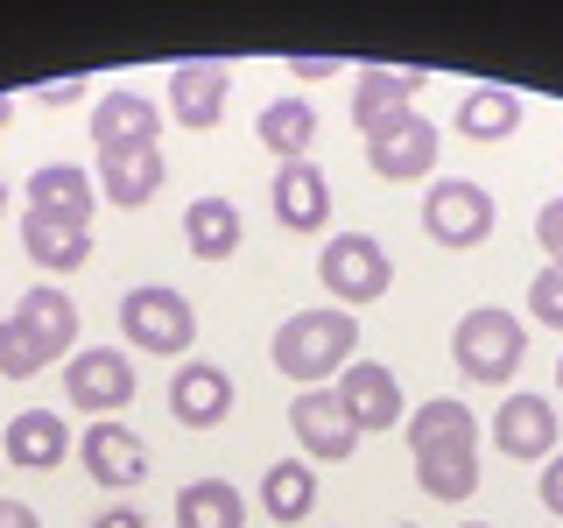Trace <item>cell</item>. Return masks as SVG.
I'll return each mask as SVG.
<instances>
[{
	"label": "cell",
	"instance_id": "13",
	"mask_svg": "<svg viewBox=\"0 0 563 528\" xmlns=\"http://www.w3.org/2000/svg\"><path fill=\"white\" fill-rule=\"evenodd\" d=\"M366 163H374L380 184H416V176H430L437 169V120L409 113L401 128L374 134V141H366Z\"/></svg>",
	"mask_w": 563,
	"mask_h": 528
},
{
	"label": "cell",
	"instance_id": "15",
	"mask_svg": "<svg viewBox=\"0 0 563 528\" xmlns=\"http://www.w3.org/2000/svg\"><path fill=\"white\" fill-rule=\"evenodd\" d=\"M493 437H500V451L507 458H542L550 465L556 458V409H550V395H507L500 402V416H493Z\"/></svg>",
	"mask_w": 563,
	"mask_h": 528
},
{
	"label": "cell",
	"instance_id": "26",
	"mask_svg": "<svg viewBox=\"0 0 563 528\" xmlns=\"http://www.w3.org/2000/svg\"><path fill=\"white\" fill-rule=\"evenodd\" d=\"M184 240H190V254L198 261H225L240 246V211L233 198H198L184 211Z\"/></svg>",
	"mask_w": 563,
	"mask_h": 528
},
{
	"label": "cell",
	"instance_id": "25",
	"mask_svg": "<svg viewBox=\"0 0 563 528\" xmlns=\"http://www.w3.org/2000/svg\"><path fill=\"white\" fill-rule=\"evenodd\" d=\"M254 134L268 141L282 163H303V155H310V134H317L310 99H268V106H261V120H254Z\"/></svg>",
	"mask_w": 563,
	"mask_h": 528
},
{
	"label": "cell",
	"instance_id": "24",
	"mask_svg": "<svg viewBox=\"0 0 563 528\" xmlns=\"http://www.w3.org/2000/svg\"><path fill=\"white\" fill-rule=\"evenodd\" d=\"M176 528H246V501L233 480H190L176 493Z\"/></svg>",
	"mask_w": 563,
	"mask_h": 528
},
{
	"label": "cell",
	"instance_id": "4",
	"mask_svg": "<svg viewBox=\"0 0 563 528\" xmlns=\"http://www.w3.org/2000/svg\"><path fill=\"white\" fill-rule=\"evenodd\" d=\"M120 331H128V345L169 360V352H190V339H198V310L169 282H141V289L120 296Z\"/></svg>",
	"mask_w": 563,
	"mask_h": 528
},
{
	"label": "cell",
	"instance_id": "31",
	"mask_svg": "<svg viewBox=\"0 0 563 528\" xmlns=\"http://www.w3.org/2000/svg\"><path fill=\"white\" fill-rule=\"evenodd\" d=\"M536 493H542V507H550V515L563 521V451L550 458V465H542V486H536Z\"/></svg>",
	"mask_w": 563,
	"mask_h": 528
},
{
	"label": "cell",
	"instance_id": "39",
	"mask_svg": "<svg viewBox=\"0 0 563 528\" xmlns=\"http://www.w3.org/2000/svg\"><path fill=\"white\" fill-rule=\"evenodd\" d=\"M556 381H563V360H556Z\"/></svg>",
	"mask_w": 563,
	"mask_h": 528
},
{
	"label": "cell",
	"instance_id": "38",
	"mask_svg": "<svg viewBox=\"0 0 563 528\" xmlns=\"http://www.w3.org/2000/svg\"><path fill=\"white\" fill-rule=\"evenodd\" d=\"M465 528H486V521H465Z\"/></svg>",
	"mask_w": 563,
	"mask_h": 528
},
{
	"label": "cell",
	"instance_id": "28",
	"mask_svg": "<svg viewBox=\"0 0 563 528\" xmlns=\"http://www.w3.org/2000/svg\"><path fill=\"white\" fill-rule=\"evenodd\" d=\"M43 366H49L43 345H35L14 317H0V381H29V374H43Z\"/></svg>",
	"mask_w": 563,
	"mask_h": 528
},
{
	"label": "cell",
	"instance_id": "27",
	"mask_svg": "<svg viewBox=\"0 0 563 528\" xmlns=\"http://www.w3.org/2000/svg\"><path fill=\"white\" fill-rule=\"evenodd\" d=\"M261 507H268L282 528L310 515V507H317V480H310L303 458H289V465H268V480H261Z\"/></svg>",
	"mask_w": 563,
	"mask_h": 528
},
{
	"label": "cell",
	"instance_id": "8",
	"mask_svg": "<svg viewBox=\"0 0 563 528\" xmlns=\"http://www.w3.org/2000/svg\"><path fill=\"white\" fill-rule=\"evenodd\" d=\"M78 458H85V472H92V486H106V493H128V486L148 480V444H141L120 416L92 422V430L78 437Z\"/></svg>",
	"mask_w": 563,
	"mask_h": 528
},
{
	"label": "cell",
	"instance_id": "7",
	"mask_svg": "<svg viewBox=\"0 0 563 528\" xmlns=\"http://www.w3.org/2000/svg\"><path fill=\"white\" fill-rule=\"evenodd\" d=\"M64 387H70V402H78L92 422L106 416H120L134 402V360L128 352H113V345H92V352H70V366H64Z\"/></svg>",
	"mask_w": 563,
	"mask_h": 528
},
{
	"label": "cell",
	"instance_id": "12",
	"mask_svg": "<svg viewBox=\"0 0 563 528\" xmlns=\"http://www.w3.org/2000/svg\"><path fill=\"white\" fill-rule=\"evenodd\" d=\"M331 395H339L352 430H395V416H401V381L387 374L380 360H352Z\"/></svg>",
	"mask_w": 563,
	"mask_h": 528
},
{
	"label": "cell",
	"instance_id": "37",
	"mask_svg": "<svg viewBox=\"0 0 563 528\" xmlns=\"http://www.w3.org/2000/svg\"><path fill=\"white\" fill-rule=\"evenodd\" d=\"M0 211H8V184H0Z\"/></svg>",
	"mask_w": 563,
	"mask_h": 528
},
{
	"label": "cell",
	"instance_id": "40",
	"mask_svg": "<svg viewBox=\"0 0 563 528\" xmlns=\"http://www.w3.org/2000/svg\"><path fill=\"white\" fill-rule=\"evenodd\" d=\"M401 528H416V521H401Z\"/></svg>",
	"mask_w": 563,
	"mask_h": 528
},
{
	"label": "cell",
	"instance_id": "21",
	"mask_svg": "<svg viewBox=\"0 0 563 528\" xmlns=\"http://www.w3.org/2000/svg\"><path fill=\"white\" fill-rule=\"evenodd\" d=\"M163 176H169V155H155V148H120V155H99V190L113 198L120 211H141L163 190Z\"/></svg>",
	"mask_w": 563,
	"mask_h": 528
},
{
	"label": "cell",
	"instance_id": "14",
	"mask_svg": "<svg viewBox=\"0 0 563 528\" xmlns=\"http://www.w3.org/2000/svg\"><path fill=\"white\" fill-rule=\"evenodd\" d=\"M169 416L184 422V430H211V422L233 416V374L211 360H190L184 374L169 381Z\"/></svg>",
	"mask_w": 563,
	"mask_h": 528
},
{
	"label": "cell",
	"instance_id": "3",
	"mask_svg": "<svg viewBox=\"0 0 563 528\" xmlns=\"http://www.w3.org/2000/svg\"><path fill=\"white\" fill-rule=\"evenodd\" d=\"M451 360H457V374H465V381L507 387V381L521 374V360H528V324H521L515 310H500V304H479V310L457 317Z\"/></svg>",
	"mask_w": 563,
	"mask_h": 528
},
{
	"label": "cell",
	"instance_id": "22",
	"mask_svg": "<svg viewBox=\"0 0 563 528\" xmlns=\"http://www.w3.org/2000/svg\"><path fill=\"white\" fill-rule=\"evenodd\" d=\"M22 246H29L35 268L70 275L92 261V226H64V219H43V211H22Z\"/></svg>",
	"mask_w": 563,
	"mask_h": 528
},
{
	"label": "cell",
	"instance_id": "9",
	"mask_svg": "<svg viewBox=\"0 0 563 528\" xmlns=\"http://www.w3.org/2000/svg\"><path fill=\"white\" fill-rule=\"evenodd\" d=\"M422 92V70H387V64H366L360 78H352V128H360L366 141L387 134V128H401V120L416 113V99Z\"/></svg>",
	"mask_w": 563,
	"mask_h": 528
},
{
	"label": "cell",
	"instance_id": "20",
	"mask_svg": "<svg viewBox=\"0 0 563 528\" xmlns=\"http://www.w3.org/2000/svg\"><path fill=\"white\" fill-rule=\"evenodd\" d=\"M29 211L64 219V226H92V176L78 163H43L29 176Z\"/></svg>",
	"mask_w": 563,
	"mask_h": 528
},
{
	"label": "cell",
	"instance_id": "34",
	"mask_svg": "<svg viewBox=\"0 0 563 528\" xmlns=\"http://www.w3.org/2000/svg\"><path fill=\"white\" fill-rule=\"evenodd\" d=\"M289 70H296V78H331L339 64H331V57H289Z\"/></svg>",
	"mask_w": 563,
	"mask_h": 528
},
{
	"label": "cell",
	"instance_id": "36",
	"mask_svg": "<svg viewBox=\"0 0 563 528\" xmlns=\"http://www.w3.org/2000/svg\"><path fill=\"white\" fill-rule=\"evenodd\" d=\"M8 120H14V99H8V92H0V134H8Z\"/></svg>",
	"mask_w": 563,
	"mask_h": 528
},
{
	"label": "cell",
	"instance_id": "2",
	"mask_svg": "<svg viewBox=\"0 0 563 528\" xmlns=\"http://www.w3.org/2000/svg\"><path fill=\"white\" fill-rule=\"evenodd\" d=\"M275 374L282 381H331L352 366V352H360V317L324 304V310H296L289 324L275 331Z\"/></svg>",
	"mask_w": 563,
	"mask_h": 528
},
{
	"label": "cell",
	"instance_id": "10",
	"mask_svg": "<svg viewBox=\"0 0 563 528\" xmlns=\"http://www.w3.org/2000/svg\"><path fill=\"white\" fill-rule=\"evenodd\" d=\"M225 99H233V64H211V57L176 64V78H169V120L176 128H190V134L219 128Z\"/></svg>",
	"mask_w": 563,
	"mask_h": 528
},
{
	"label": "cell",
	"instance_id": "17",
	"mask_svg": "<svg viewBox=\"0 0 563 528\" xmlns=\"http://www.w3.org/2000/svg\"><path fill=\"white\" fill-rule=\"evenodd\" d=\"M0 451H8V465H22V472H49V465H64V451H70V422L57 409H22V416H8V430H0Z\"/></svg>",
	"mask_w": 563,
	"mask_h": 528
},
{
	"label": "cell",
	"instance_id": "16",
	"mask_svg": "<svg viewBox=\"0 0 563 528\" xmlns=\"http://www.w3.org/2000/svg\"><path fill=\"white\" fill-rule=\"evenodd\" d=\"M155 134H163V106L141 99V92H106V99L92 106V141H99V155L155 148Z\"/></svg>",
	"mask_w": 563,
	"mask_h": 528
},
{
	"label": "cell",
	"instance_id": "1",
	"mask_svg": "<svg viewBox=\"0 0 563 528\" xmlns=\"http://www.w3.org/2000/svg\"><path fill=\"white\" fill-rule=\"evenodd\" d=\"M409 458L430 501H472L479 493V416L451 395L422 402L409 416Z\"/></svg>",
	"mask_w": 563,
	"mask_h": 528
},
{
	"label": "cell",
	"instance_id": "29",
	"mask_svg": "<svg viewBox=\"0 0 563 528\" xmlns=\"http://www.w3.org/2000/svg\"><path fill=\"white\" fill-rule=\"evenodd\" d=\"M528 317L550 324V331H563V268H556V261L536 268V282H528Z\"/></svg>",
	"mask_w": 563,
	"mask_h": 528
},
{
	"label": "cell",
	"instance_id": "32",
	"mask_svg": "<svg viewBox=\"0 0 563 528\" xmlns=\"http://www.w3.org/2000/svg\"><path fill=\"white\" fill-rule=\"evenodd\" d=\"M0 528H43V521H35L29 501H8V493H0Z\"/></svg>",
	"mask_w": 563,
	"mask_h": 528
},
{
	"label": "cell",
	"instance_id": "18",
	"mask_svg": "<svg viewBox=\"0 0 563 528\" xmlns=\"http://www.w3.org/2000/svg\"><path fill=\"white\" fill-rule=\"evenodd\" d=\"M14 324H22L29 339L43 345V360H64V352H78V304H70L57 282H35L22 304H14Z\"/></svg>",
	"mask_w": 563,
	"mask_h": 528
},
{
	"label": "cell",
	"instance_id": "35",
	"mask_svg": "<svg viewBox=\"0 0 563 528\" xmlns=\"http://www.w3.org/2000/svg\"><path fill=\"white\" fill-rule=\"evenodd\" d=\"M92 528H141V515H134V507H106Z\"/></svg>",
	"mask_w": 563,
	"mask_h": 528
},
{
	"label": "cell",
	"instance_id": "6",
	"mask_svg": "<svg viewBox=\"0 0 563 528\" xmlns=\"http://www.w3.org/2000/svg\"><path fill=\"white\" fill-rule=\"evenodd\" d=\"M422 233H430L437 246H451V254L479 246L493 233V190L472 184V176H444V184H430V198H422Z\"/></svg>",
	"mask_w": 563,
	"mask_h": 528
},
{
	"label": "cell",
	"instance_id": "5",
	"mask_svg": "<svg viewBox=\"0 0 563 528\" xmlns=\"http://www.w3.org/2000/svg\"><path fill=\"white\" fill-rule=\"evenodd\" d=\"M317 275H324V289L339 296V310H352V304H380L387 282H395V261H387V246L374 233H339V240H324V254H317Z\"/></svg>",
	"mask_w": 563,
	"mask_h": 528
},
{
	"label": "cell",
	"instance_id": "11",
	"mask_svg": "<svg viewBox=\"0 0 563 528\" xmlns=\"http://www.w3.org/2000/svg\"><path fill=\"white\" fill-rule=\"evenodd\" d=\"M289 430L303 437V451L317 458V465H345L352 444H360V430L345 422V409H339L331 387H303V395L289 402Z\"/></svg>",
	"mask_w": 563,
	"mask_h": 528
},
{
	"label": "cell",
	"instance_id": "30",
	"mask_svg": "<svg viewBox=\"0 0 563 528\" xmlns=\"http://www.w3.org/2000/svg\"><path fill=\"white\" fill-rule=\"evenodd\" d=\"M536 240H542V254L563 268V198H550V205L536 211Z\"/></svg>",
	"mask_w": 563,
	"mask_h": 528
},
{
	"label": "cell",
	"instance_id": "23",
	"mask_svg": "<svg viewBox=\"0 0 563 528\" xmlns=\"http://www.w3.org/2000/svg\"><path fill=\"white\" fill-rule=\"evenodd\" d=\"M451 128L465 134V141H507V134L521 128V99L507 92V85H479V92H465V99H457Z\"/></svg>",
	"mask_w": 563,
	"mask_h": 528
},
{
	"label": "cell",
	"instance_id": "19",
	"mask_svg": "<svg viewBox=\"0 0 563 528\" xmlns=\"http://www.w3.org/2000/svg\"><path fill=\"white\" fill-rule=\"evenodd\" d=\"M268 198H275V219L289 226V233H317V226L331 219V184H324V169H317L310 155L275 169V190H268Z\"/></svg>",
	"mask_w": 563,
	"mask_h": 528
},
{
	"label": "cell",
	"instance_id": "33",
	"mask_svg": "<svg viewBox=\"0 0 563 528\" xmlns=\"http://www.w3.org/2000/svg\"><path fill=\"white\" fill-rule=\"evenodd\" d=\"M78 92H85V78H57V85H35V99H43V106H70Z\"/></svg>",
	"mask_w": 563,
	"mask_h": 528
}]
</instances>
